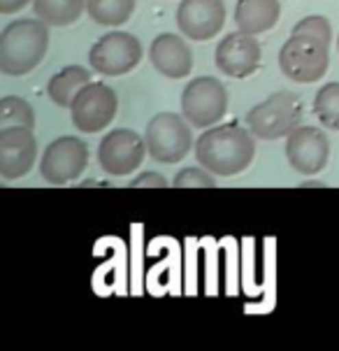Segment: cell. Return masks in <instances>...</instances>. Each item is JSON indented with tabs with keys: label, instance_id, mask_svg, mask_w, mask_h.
I'll return each instance as SVG.
<instances>
[{
	"label": "cell",
	"instance_id": "cell-13",
	"mask_svg": "<svg viewBox=\"0 0 339 351\" xmlns=\"http://www.w3.org/2000/svg\"><path fill=\"white\" fill-rule=\"evenodd\" d=\"M38 158V140L33 128L10 126L0 128V177L19 180L28 175Z\"/></svg>",
	"mask_w": 339,
	"mask_h": 351
},
{
	"label": "cell",
	"instance_id": "cell-2",
	"mask_svg": "<svg viewBox=\"0 0 339 351\" xmlns=\"http://www.w3.org/2000/svg\"><path fill=\"white\" fill-rule=\"evenodd\" d=\"M49 23L42 19H16L0 33V73L23 77L42 63L49 49Z\"/></svg>",
	"mask_w": 339,
	"mask_h": 351
},
{
	"label": "cell",
	"instance_id": "cell-14",
	"mask_svg": "<svg viewBox=\"0 0 339 351\" xmlns=\"http://www.w3.org/2000/svg\"><path fill=\"white\" fill-rule=\"evenodd\" d=\"M177 26L188 40L216 38L225 26V3L223 0H181L177 8Z\"/></svg>",
	"mask_w": 339,
	"mask_h": 351
},
{
	"label": "cell",
	"instance_id": "cell-27",
	"mask_svg": "<svg viewBox=\"0 0 339 351\" xmlns=\"http://www.w3.org/2000/svg\"><path fill=\"white\" fill-rule=\"evenodd\" d=\"M337 49H339V38H337Z\"/></svg>",
	"mask_w": 339,
	"mask_h": 351
},
{
	"label": "cell",
	"instance_id": "cell-11",
	"mask_svg": "<svg viewBox=\"0 0 339 351\" xmlns=\"http://www.w3.org/2000/svg\"><path fill=\"white\" fill-rule=\"evenodd\" d=\"M214 61H216V68L223 75L244 80V77L253 75L260 68L263 49H260V43L255 40V35L237 31L225 35L221 43L216 45Z\"/></svg>",
	"mask_w": 339,
	"mask_h": 351
},
{
	"label": "cell",
	"instance_id": "cell-21",
	"mask_svg": "<svg viewBox=\"0 0 339 351\" xmlns=\"http://www.w3.org/2000/svg\"><path fill=\"white\" fill-rule=\"evenodd\" d=\"M10 126L35 128V112L28 100L19 96H5L0 100V128Z\"/></svg>",
	"mask_w": 339,
	"mask_h": 351
},
{
	"label": "cell",
	"instance_id": "cell-8",
	"mask_svg": "<svg viewBox=\"0 0 339 351\" xmlns=\"http://www.w3.org/2000/svg\"><path fill=\"white\" fill-rule=\"evenodd\" d=\"M142 61V43L126 31H112L103 35L88 49V63L105 77H121L138 68Z\"/></svg>",
	"mask_w": 339,
	"mask_h": 351
},
{
	"label": "cell",
	"instance_id": "cell-23",
	"mask_svg": "<svg viewBox=\"0 0 339 351\" xmlns=\"http://www.w3.org/2000/svg\"><path fill=\"white\" fill-rule=\"evenodd\" d=\"M293 35H312V38H318L323 43H332V28L330 21L321 14H309L302 21H297L293 26Z\"/></svg>",
	"mask_w": 339,
	"mask_h": 351
},
{
	"label": "cell",
	"instance_id": "cell-24",
	"mask_svg": "<svg viewBox=\"0 0 339 351\" xmlns=\"http://www.w3.org/2000/svg\"><path fill=\"white\" fill-rule=\"evenodd\" d=\"M165 189L168 186V180H165L160 172H142V175L135 177L133 182H130V189Z\"/></svg>",
	"mask_w": 339,
	"mask_h": 351
},
{
	"label": "cell",
	"instance_id": "cell-5",
	"mask_svg": "<svg viewBox=\"0 0 339 351\" xmlns=\"http://www.w3.org/2000/svg\"><path fill=\"white\" fill-rule=\"evenodd\" d=\"M145 140L149 156L165 165L179 163L195 147L186 117L175 112H158L156 117L149 119Z\"/></svg>",
	"mask_w": 339,
	"mask_h": 351
},
{
	"label": "cell",
	"instance_id": "cell-19",
	"mask_svg": "<svg viewBox=\"0 0 339 351\" xmlns=\"http://www.w3.org/2000/svg\"><path fill=\"white\" fill-rule=\"evenodd\" d=\"M86 12L100 26H121L135 12V0H86Z\"/></svg>",
	"mask_w": 339,
	"mask_h": 351
},
{
	"label": "cell",
	"instance_id": "cell-15",
	"mask_svg": "<svg viewBox=\"0 0 339 351\" xmlns=\"http://www.w3.org/2000/svg\"><path fill=\"white\" fill-rule=\"evenodd\" d=\"M149 58L156 73L170 80H181L193 68V51L188 49L186 40L175 33H160L149 47Z\"/></svg>",
	"mask_w": 339,
	"mask_h": 351
},
{
	"label": "cell",
	"instance_id": "cell-10",
	"mask_svg": "<svg viewBox=\"0 0 339 351\" xmlns=\"http://www.w3.org/2000/svg\"><path fill=\"white\" fill-rule=\"evenodd\" d=\"M88 165V147L75 135H63L47 145L40 158V172L49 184H70L84 172Z\"/></svg>",
	"mask_w": 339,
	"mask_h": 351
},
{
	"label": "cell",
	"instance_id": "cell-3",
	"mask_svg": "<svg viewBox=\"0 0 339 351\" xmlns=\"http://www.w3.org/2000/svg\"><path fill=\"white\" fill-rule=\"evenodd\" d=\"M302 121V100L290 91H277L247 114V126L258 140L288 138Z\"/></svg>",
	"mask_w": 339,
	"mask_h": 351
},
{
	"label": "cell",
	"instance_id": "cell-7",
	"mask_svg": "<svg viewBox=\"0 0 339 351\" xmlns=\"http://www.w3.org/2000/svg\"><path fill=\"white\" fill-rule=\"evenodd\" d=\"M118 110L116 91L105 82H88L70 105V117L81 133H100L114 121Z\"/></svg>",
	"mask_w": 339,
	"mask_h": 351
},
{
	"label": "cell",
	"instance_id": "cell-1",
	"mask_svg": "<svg viewBox=\"0 0 339 351\" xmlns=\"http://www.w3.org/2000/svg\"><path fill=\"white\" fill-rule=\"evenodd\" d=\"M255 135L240 123L230 121L210 126L195 140V158L214 175L233 177L251 165L255 156Z\"/></svg>",
	"mask_w": 339,
	"mask_h": 351
},
{
	"label": "cell",
	"instance_id": "cell-6",
	"mask_svg": "<svg viewBox=\"0 0 339 351\" xmlns=\"http://www.w3.org/2000/svg\"><path fill=\"white\" fill-rule=\"evenodd\" d=\"M228 112V91L216 77H195L181 91V114L193 128L216 126Z\"/></svg>",
	"mask_w": 339,
	"mask_h": 351
},
{
	"label": "cell",
	"instance_id": "cell-20",
	"mask_svg": "<svg viewBox=\"0 0 339 351\" xmlns=\"http://www.w3.org/2000/svg\"><path fill=\"white\" fill-rule=\"evenodd\" d=\"M314 114L325 128L339 130V82H328L325 86H321L314 98Z\"/></svg>",
	"mask_w": 339,
	"mask_h": 351
},
{
	"label": "cell",
	"instance_id": "cell-26",
	"mask_svg": "<svg viewBox=\"0 0 339 351\" xmlns=\"http://www.w3.org/2000/svg\"><path fill=\"white\" fill-rule=\"evenodd\" d=\"M302 186H325V182H305Z\"/></svg>",
	"mask_w": 339,
	"mask_h": 351
},
{
	"label": "cell",
	"instance_id": "cell-16",
	"mask_svg": "<svg viewBox=\"0 0 339 351\" xmlns=\"http://www.w3.org/2000/svg\"><path fill=\"white\" fill-rule=\"evenodd\" d=\"M281 16V3L279 0H237L235 5V23L244 33H265L277 26Z\"/></svg>",
	"mask_w": 339,
	"mask_h": 351
},
{
	"label": "cell",
	"instance_id": "cell-17",
	"mask_svg": "<svg viewBox=\"0 0 339 351\" xmlns=\"http://www.w3.org/2000/svg\"><path fill=\"white\" fill-rule=\"evenodd\" d=\"M91 82V73L84 65H65L61 73H56L47 84L49 100L58 107H70L77 93Z\"/></svg>",
	"mask_w": 339,
	"mask_h": 351
},
{
	"label": "cell",
	"instance_id": "cell-18",
	"mask_svg": "<svg viewBox=\"0 0 339 351\" xmlns=\"http://www.w3.org/2000/svg\"><path fill=\"white\" fill-rule=\"evenodd\" d=\"M86 10V0H33V12L49 26H70Z\"/></svg>",
	"mask_w": 339,
	"mask_h": 351
},
{
	"label": "cell",
	"instance_id": "cell-12",
	"mask_svg": "<svg viewBox=\"0 0 339 351\" xmlns=\"http://www.w3.org/2000/svg\"><path fill=\"white\" fill-rule=\"evenodd\" d=\"M286 158L300 175H316L330 158L328 135L316 126H297L286 138Z\"/></svg>",
	"mask_w": 339,
	"mask_h": 351
},
{
	"label": "cell",
	"instance_id": "cell-4",
	"mask_svg": "<svg viewBox=\"0 0 339 351\" xmlns=\"http://www.w3.org/2000/svg\"><path fill=\"white\" fill-rule=\"evenodd\" d=\"M330 45L312 35H293L279 51V68L297 84H314L328 73Z\"/></svg>",
	"mask_w": 339,
	"mask_h": 351
},
{
	"label": "cell",
	"instance_id": "cell-22",
	"mask_svg": "<svg viewBox=\"0 0 339 351\" xmlns=\"http://www.w3.org/2000/svg\"><path fill=\"white\" fill-rule=\"evenodd\" d=\"M214 172L207 168H186L179 170L177 177L172 180V186L175 189H214L216 186V180H214Z\"/></svg>",
	"mask_w": 339,
	"mask_h": 351
},
{
	"label": "cell",
	"instance_id": "cell-25",
	"mask_svg": "<svg viewBox=\"0 0 339 351\" xmlns=\"http://www.w3.org/2000/svg\"><path fill=\"white\" fill-rule=\"evenodd\" d=\"M31 0H0V14H14L23 10Z\"/></svg>",
	"mask_w": 339,
	"mask_h": 351
},
{
	"label": "cell",
	"instance_id": "cell-9",
	"mask_svg": "<svg viewBox=\"0 0 339 351\" xmlns=\"http://www.w3.org/2000/svg\"><path fill=\"white\" fill-rule=\"evenodd\" d=\"M147 156V140L130 128H114L100 140L98 163L107 175L126 177L142 165Z\"/></svg>",
	"mask_w": 339,
	"mask_h": 351
}]
</instances>
